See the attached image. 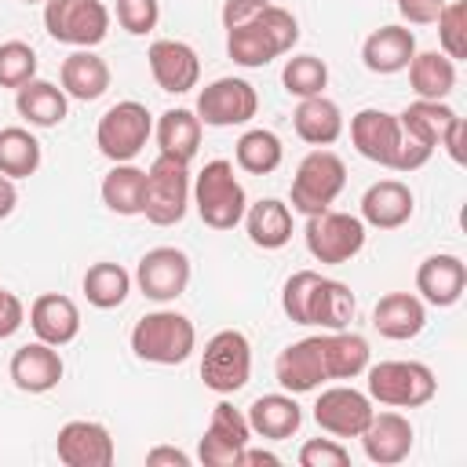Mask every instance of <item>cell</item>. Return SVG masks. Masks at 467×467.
Wrapping results in <instances>:
<instances>
[{
  "instance_id": "1",
  "label": "cell",
  "mask_w": 467,
  "mask_h": 467,
  "mask_svg": "<svg viewBox=\"0 0 467 467\" xmlns=\"http://www.w3.org/2000/svg\"><path fill=\"white\" fill-rule=\"evenodd\" d=\"M368 361H372L368 339L358 332L336 328V332H317V336L288 343L274 361V376H277L281 390L310 394L328 379L361 376L368 368Z\"/></svg>"
},
{
  "instance_id": "2",
  "label": "cell",
  "mask_w": 467,
  "mask_h": 467,
  "mask_svg": "<svg viewBox=\"0 0 467 467\" xmlns=\"http://www.w3.org/2000/svg\"><path fill=\"white\" fill-rule=\"evenodd\" d=\"M354 306V292L343 281L321 277L317 270H296L281 288V310L296 325H317L325 332H336L350 325Z\"/></svg>"
},
{
  "instance_id": "3",
  "label": "cell",
  "mask_w": 467,
  "mask_h": 467,
  "mask_svg": "<svg viewBox=\"0 0 467 467\" xmlns=\"http://www.w3.org/2000/svg\"><path fill=\"white\" fill-rule=\"evenodd\" d=\"M299 40V22L288 7L266 4L252 22L226 29V55L244 66V69H259L266 62H274L277 55L292 51Z\"/></svg>"
},
{
  "instance_id": "4",
  "label": "cell",
  "mask_w": 467,
  "mask_h": 467,
  "mask_svg": "<svg viewBox=\"0 0 467 467\" xmlns=\"http://www.w3.org/2000/svg\"><path fill=\"white\" fill-rule=\"evenodd\" d=\"M190 197H193V208L201 215L204 226L212 230H234L241 219H244V208H248V197H244V186L241 179L234 175V164L230 161H208L193 186H190Z\"/></svg>"
},
{
  "instance_id": "5",
  "label": "cell",
  "mask_w": 467,
  "mask_h": 467,
  "mask_svg": "<svg viewBox=\"0 0 467 467\" xmlns=\"http://www.w3.org/2000/svg\"><path fill=\"white\" fill-rule=\"evenodd\" d=\"M197 347V328L179 310H153L142 314L131 328V350L139 361L150 365H182Z\"/></svg>"
},
{
  "instance_id": "6",
  "label": "cell",
  "mask_w": 467,
  "mask_h": 467,
  "mask_svg": "<svg viewBox=\"0 0 467 467\" xmlns=\"http://www.w3.org/2000/svg\"><path fill=\"white\" fill-rule=\"evenodd\" d=\"M365 383L368 398L390 409H420L438 394V379L423 361H368Z\"/></svg>"
},
{
  "instance_id": "7",
  "label": "cell",
  "mask_w": 467,
  "mask_h": 467,
  "mask_svg": "<svg viewBox=\"0 0 467 467\" xmlns=\"http://www.w3.org/2000/svg\"><path fill=\"white\" fill-rule=\"evenodd\" d=\"M343 186H347L343 157L317 146L299 161V168L292 175V208L303 215H317V212L332 208V201L343 193Z\"/></svg>"
},
{
  "instance_id": "8",
  "label": "cell",
  "mask_w": 467,
  "mask_h": 467,
  "mask_svg": "<svg viewBox=\"0 0 467 467\" xmlns=\"http://www.w3.org/2000/svg\"><path fill=\"white\" fill-rule=\"evenodd\" d=\"M190 164L157 153V161L146 168V197H142V215L153 226H175L182 223L190 208Z\"/></svg>"
},
{
  "instance_id": "9",
  "label": "cell",
  "mask_w": 467,
  "mask_h": 467,
  "mask_svg": "<svg viewBox=\"0 0 467 467\" xmlns=\"http://www.w3.org/2000/svg\"><path fill=\"white\" fill-rule=\"evenodd\" d=\"M153 131V120H150V109L135 99H124L117 106H109L102 117H99V128H95V146L106 161L113 164H124V161H135L139 150L146 146Z\"/></svg>"
},
{
  "instance_id": "10",
  "label": "cell",
  "mask_w": 467,
  "mask_h": 467,
  "mask_svg": "<svg viewBox=\"0 0 467 467\" xmlns=\"http://www.w3.org/2000/svg\"><path fill=\"white\" fill-rule=\"evenodd\" d=\"M252 376V343L237 328H223L204 343L201 379L215 394H237Z\"/></svg>"
},
{
  "instance_id": "11",
  "label": "cell",
  "mask_w": 467,
  "mask_h": 467,
  "mask_svg": "<svg viewBox=\"0 0 467 467\" xmlns=\"http://www.w3.org/2000/svg\"><path fill=\"white\" fill-rule=\"evenodd\" d=\"M44 29L69 47H95L109 33V11L102 0H44Z\"/></svg>"
},
{
  "instance_id": "12",
  "label": "cell",
  "mask_w": 467,
  "mask_h": 467,
  "mask_svg": "<svg viewBox=\"0 0 467 467\" xmlns=\"http://www.w3.org/2000/svg\"><path fill=\"white\" fill-rule=\"evenodd\" d=\"M303 241L317 263L339 266V263H350L365 248V223H361V215L325 208L317 215H306Z\"/></svg>"
},
{
  "instance_id": "13",
  "label": "cell",
  "mask_w": 467,
  "mask_h": 467,
  "mask_svg": "<svg viewBox=\"0 0 467 467\" xmlns=\"http://www.w3.org/2000/svg\"><path fill=\"white\" fill-rule=\"evenodd\" d=\"M197 120L208 128H234V124H248L259 113V95L248 80L241 77H219L212 84L201 88L197 95Z\"/></svg>"
},
{
  "instance_id": "14",
  "label": "cell",
  "mask_w": 467,
  "mask_h": 467,
  "mask_svg": "<svg viewBox=\"0 0 467 467\" xmlns=\"http://www.w3.org/2000/svg\"><path fill=\"white\" fill-rule=\"evenodd\" d=\"M252 441L248 416L234 409L230 401H219L212 409V420L204 427V438L197 445V456L204 467H241V452Z\"/></svg>"
},
{
  "instance_id": "15",
  "label": "cell",
  "mask_w": 467,
  "mask_h": 467,
  "mask_svg": "<svg viewBox=\"0 0 467 467\" xmlns=\"http://www.w3.org/2000/svg\"><path fill=\"white\" fill-rule=\"evenodd\" d=\"M135 285L153 303L179 299L186 292V285H190V255L182 248H171V244L150 248L135 266Z\"/></svg>"
},
{
  "instance_id": "16",
  "label": "cell",
  "mask_w": 467,
  "mask_h": 467,
  "mask_svg": "<svg viewBox=\"0 0 467 467\" xmlns=\"http://www.w3.org/2000/svg\"><path fill=\"white\" fill-rule=\"evenodd\" d=\"M372 398L354 387H325L314 401V423L332 438H358L372 420Z\"/></svg>"
},
{
  "instance_id": "17",
  "label": "cell",
  "mask_w": 467,
  "mask_h": 467,
  "mask_svg": "<svg viewBox=\"0 0 467 467\" xmlns=\"http://www.w3.org/2000/svg\"><path fill=\"white\" fill-rule=\"evenodd\" d=\"M350 142L354 150L379 164V168H394L398 171V153H401V120L387 109H358L350 117Z\"/></svg>"
},
{
  "instance_id": "18",
  "label": "cell",
  "mask_w": 467,
  "mask_h": 467,
  "mask_svg": "<svg viewBox=\"0 0 467 467\" xmlns=\"http://www.w3.org/2000/svg\"><path fill=\"white\" fill-rule=\"evenodd\" d=\"M55 452L66 467H109L117 449H113V434L106 431V423L99 420H69L58 427L55 438Z\"/></svg>"
},
{
  "instance_id": "19",
  "label": "cell",
  "mask_w": 467,
  "mask_h": 467,
  "mask_svg": "<svg viewBox=\"0 0 467 467\" xmlns=\"http://www.w3.org/2000/svg\"><path fill=\"white\" fill-rule=\"evenodd\" d=\"M62 358H58V347L36 339V343H22L15 354H11V365H7V376L11 383L22 390V394H47L62 383Z\"/></svg>"
},
{
  "instance_id": "20",
  "label": "cell",
  "mask_w": 467,
  "mask_h": 467,
  "mask_svg": "<svg viewBox=\"0 0 467 467\" xmlns=\"http://www.w3.org/2000/svg\"><path fill=\"white\" fill-rule=\"evenodd\" d=\"M146 62L157 88L168 95H182L201 80V58L186 40H153L146 51Z\"/></svg>"
},
{
  "instance_id": "21",
  "label": "cell",
  "mask_w": 467,
  "mask_h": 467,
  "mask_svg": "<svg viewBox=\"0 0 467 467\" xmlns=\"http://www.w3.org/2000/svg\"><path fill=\"white\" fill-rule=\"evenodd\" d=\"M358 438H361V449H365V456L372 463L394 467V463H401L412 452L416 431H412V423L401 412H372L368 427Z\"/></svg>"
},
{
  "instance_id": "22",
  "label": "cell",
  "mask_w": 467,
  "mask_h": 467,
  "mask_svg": "<svg viewBox=\"0 0 467 467\" xmlns=\"http://www.w3.org/2000/svg\"><path fill=\"white\" fill-rule=\"evenodd\" d=\"M463 288H467V266L452 252L427 255L416 266V292L431 306H456L460 296H463Z\"/></svg>"
},
{
  "instance_id": "23",
  "label": "cell",
  "mask_w": 467,
  "mask_h": 467,
  "mask_svg": "<svg viewBox=\"0 0 467 467\" xmlns=\"http://www.w3.org/2000/svg\"><path fill=\"white\" fill-rule=\"evenodd\" d=\"M416 197L401 179H379L361 193V223L372 230H398L412 219Z\"/></svg>"
},
{
  "instance_id": "24",
  "label": "cell",
  "mask_w": 467,
  "mask_h": 467,
  "mask_svg": "<svg viewBox=\"0 0 467 467\" xmlns=\"http://www.w3.org/2000/svg\"><path fill=\"white\" fill-rule=\"evenodd\" d=\"M423 325H427V306L412 292H387L372 306V328L383 339H394V343L416 339L423 332Z\"/></svg>"
},
{
  "instance_id": "25",
  "label": "cell",
  "mask_w": 467,
  "mask_h": 467,
  "mask_svg": "<svg viewBox=\"0 0 467 467\" xmlns=\"http://www.w3.org/2000/svg\"><path fill=\"white\" fill-rule=\"evenodd\" d=\"M29 328L36 332V339L51 343V347H66L77 339L80 332V310L69 296L62 292H44L29 303Z\"/></svg>"
},
{
  "instance_id": "26",
  "label": "cell",
  "mask_w": 467,
  "mask_h": 467,
  "mask_svg": "<svg viewBox=\"0 0 467 467\" xmlns=\"http://www.w3.org/2000/svg\"><path fill=\"white\" fill-rule=\"evenodd\" d=\"M248 427L252 434L266 438V441H285L303 427V409L296 401V394H263L248 405Z\"/></svg>"
},
{
  "instance_id": "27",
  "label": "cell",
  "mask_w": 467,
  "mask_h": 467,
  "mask_svg": "<svg viewBox=\"0 0 467 467\" xmlns=\"http://www.w3.org/2000/svg\"><path fill=\"white\" fill-rule=\"evenodd\" d=\"M416 55V36L405 26H379L361 44V62L372 73H401Z\"/></svg>"
},
{
  "instance_id": "28",
  "label": "cell",
  "mask_w": 467,
  "mask_h": 467,
  "mask_svg": "<svg viewBox=\"0 0 467 467\" xmlns=\"http://www.w3.org/2000/svg\"><path fill=\"white\" fill-rule=\"evenodd\" d=\"M58 80H62V91L77 102H95L106 95L109 88V66L106 58H99L91 47H77L73 55L62 58V69H58Z\"/></svg>"
},
{
  "instance_id": "29",
  "label": "cell",
  "mask_w": 467,
  "mask_h": 467,
  "mask_svg": "<svg viewBox=\"0 0 467 467\" xmlns=\"http://www.w3.org/2000/svg\"><path fill=\"white\" fill-rule=\"evenodd\" d=\"M244 230L248 241L263 252H277L292 241V208L277 197H263L244 208Z\"/></svg>"
},
{
  "instance_id": "30",
  "label": "cell",
  "mask_w": 467,
  "mask_h": 467,
  "mask_svg": "<svg viewBox=\"0 0 467 467\" xmlns=\"http://www.w3.org/2000/svg\"><path fill=\"white\" fill-rule=\"evenodd\" d=\"M292 128L310 146H332L343 135V109L328 95L299 99V106L292 113Z\"/></svg>"
},
{
  "instance_id": "31",
  "label": "cell",
  "mask_w": 467,
  "mask_h": 467,
  "mask_svg": "<svg viewBox=\"0 0 467 467\" xmlns=\"http://www.w3.org/2000/svg\"><path fill=\"white\" fill-rule=\"evenodd\" d=\"M15 109L33 128H55L69 113V95L58 84H51V80H36L33 77L26 88L15 91Z\"/></svg>"
},
{
  "instance_id": "32",
  "label": "cell",
  "mask_w": 467,
  "mask_h": 467,
  "mask_svg": "<svg viewBox=\"0 0 467 467\" xmlns=\"http://www.w3.org/2000/svg\"><path fill=\"white\" fill-rule=\"evenodd\" d=\"M405 69H409V84H412L416 99L445 102L456 88V62L441 51H416Z\"/></svg>"
},
{
  "instance_id": "33",
  "label": "cell",
  "mask_w": 467,
  "mask_h": 467,
  "mask_svg": "<svg viewBox=\"0 0 467 467\" xmlns=\"http://www.w3.org/2000/svg\"><path fill=\"white\" fill-rule=\"evenodd\" d=\"M398 120H401V128L412 135V139H420L423 146H431V150H438L441 142H445V135H449V128L460 120V113L452 109V106H445V102H431V99H416V102H409L401 113H398Z\"/></svg>"
},
{
  "instance_id": "34",
  "label": "cell",
  "mask_w": 467,
  "mask_h": 467,
  "mask_svg": "<svg viewBox=\"0 0 467 467\" xmlns=\"http://www.w3.org/2000/svg\"><path fill=\"white\" fill-rule=\"evenodd\" d=\"M201 128L204 124L197 120L193 109H182V106L164 109L161 120H157V146H161V153L190 164L197 157V150H201Z\"/></svg>"
},
{
  "instance_id": "35",
  "label": "cell",
  "mask_w": 467,
  "mask_h": 467,
  "mask_svg": "<svg viewBox=\"0 0 467 467\" xmlns=\"http://www.w3.org/2000/svg\"><path fill=\"white\" fill-rule=\"evenodd\" d=\"M142 197H146V171L135 168L131 161L113 164L102 175V204L113 215H142Z\"/></svg>"
},
{
  "instance_id": "36",
  "label": "cell",
  "mask_w": 467,
  "mask_h": 467,
  "mask_svg": "<svg viewBox=\"0 0 467 467\" xmlns=\"http://www.w3.org/2000/svg\"><path fill=\"white\" fill-rule=\"evenodd\" d=\"M80 288H84V299H88L91 306L113 310V306H120V303L128 299V292H131V274H128L120 263L102 259V263H91V266L84 270Z\"/></svg>"
},
{
  "instance_id": "37",
  "label": "cell",
  "mask_w": 467,
  "mask_h": 467,
  "mask_svg": "<svg viewBox=\"0 0 467 467\" xmlns=\"http://www.w3.org/2000/svg\"><path fill=\"white\" fill-rule=\"evenodd\" d=\"M234 161H237V168L248 171V175H270V171L281 168L285 146H281V139H277L270 128H248V131L237 139V146H234Z\"/></svg>"
},
{
  "instance_id": "38",
  "label": "cell",
  "mask_w": 467,
  "mask_h": 467,
  "mask_svg": "<svg viewBox=\"0 0 467 467\" xmlns=\"http://www.w3.org/2000/svg\"><path fill=\"white\" fill-rule=\"evenodd\" d=\"M40 168V142L29 128H0V175L29 179Z\"/></svg>"
},
{
  "instance_id": "39",
  "label": "cell",
  "mask_w": 467,
  "mask_h": 467,
  "mask_svg": "<svg viewBox=\"0 0 467 467\" xmlns=\"http://www.w3.org/2000/svg\"><path fill=\"white\" fill-rule=\"evenodd\" d=\"M281 84L296 99L325 95V88H328V66L317 55H292L285 62V69H281Z\"/></svg>"
},
{
  "instance_id": "40",
  "label": "cell",
  "mask_w": 467,
  "mask_h": 467,
  "mask_svg": "<svg viewBox=\"0 0 467 467\" xmlns=\"http://www.w3.org/2000/svg\"><path fill=\"white\" fill-rule=\"evenodd\" d=\"M438 22V44L441 55H449L452 62L467 58V0H445Z\"/></svg>"
},
{
  "instance_id": "41",
  "label": "cell",
  "mask_w": 467,
  "mask_h": 467,
  "mask_svg": "<svg viewBox=\"0 0 467 467\" xmlns=\"http://www.w3.org/2000/svg\"><path fill=\"white\" fill-rule=\"evenodd\" d=\"M36 77V51L26 40H4L0 44V88H26Z\"/></svg>"
},
{
  "instance_id": "42",
  "label": "cell",
  "mask_w": 467,
  "mask_h": 467,
  "mask_svg": "<svg viewBox=\"0 0 467 467\" xmlns=\"http://www.w3.org/2000/svg\"><path fill=\"white\" fill-rule=\"evenodd\" d=\"M157 18H161V4L157 0H117V22L131 36L153 33L157 29Z\"/></svg>"
},
{
  "instance_id": "43",
  "label": "cell",
  "mask_w": 467,
  "mask_h": 467,
  "mask_svg": "<svg viewBox=\"0 0 467 467\" xmlns=\"http://www.w3.org/2000/svg\"><path fill=\"white\" fill-rule=\"evenodd\" d=\"M299 463L303 467H343L350 463L347 445H339V438H310L299 449Z\"/></svg>"
},
{
  "instance_id": "44",
  "label": "cell",
  "mask_w": 467,
  "mask_h": 467,
  "mask_svg": "<svg viewBox=\"0 0 467 467\" xmlns=\"http://www.w3.org/2000/svg\"><path fill=\"white\" fill-rule=\"evenodd\" d=\"M22 321H26V306H22V299L0 285V339L15 336V332L22 328Z\"/></svg>"
},
{
  "instance_id": "45",
  "label": "cell",
  "mask_w": 467,
  "mask_h": 467,
  "mask_svg": "<svg viewBox=\"0 0 467 467\" xmlns=\"http://www.w3.org/2000/svg\"><path fill=\"white\" fill-rule=\"evenodd\" d=\"M266 4H270V0H226V4H223V11H219L223 29H237V26L252 22Z\"/></svg>"
},
{
  "instance_id": "46",
  "label": "cell",
  "mask_w": 467,
  "mask_h": 467,
  "mask_svg": "<svg viewBox=\"0 0 467 467\" xmlns=\"http://www.w3.org/2000/svg\"><path fill=\"white\" fill-rule=\"evenodd\" d=\"M441 7H445V0H398V15L409 26H431L441 15Z\"/></svg>"
},
{
  "instance_id": "47",
  "label": "cell",
  "mask_w": 467,
  "mask_h": 467,
  "mask_svg": "<svg viewBox=\"0 0 467 467\" xmlns=\"http://www.w3.org/2000/svg\"><path fill=\"white\" fill-rule=\"evenodd\" d=\"M146 463H150V467H157V463H175V467H186V463H190V456H186L182 449L157 445V449H150V452H146Z\"/></svg>"
},
{
  "instance_id": "48",
  "label": "cell",
  "mask_w": 467,
  "mask_h": 467,
  "mask_svg": "<svg viewBox=\"0 0 467 467\" xmlns=\"http://www.w3.org/2000/svg\"><path fill=\"white\" fill-rule=\"evenodd\" d=\"M441 150L456 161V164H463V117L449 128V135H445V142H441Z\"/></svg>"
},
{
  "instance_id": "49",
  "label": "cell",
  "mask_w": 467,
  "mask_h": 467,
  "mask_svg": "<svg viewBox=\"0 0 467 467\" xmlns=\"http://www.w3.org/2000/svg\"><path fill=\"white\" fill-rule=\"evenodd\" d=\"M15 204H18V190H15V179L0 175V219H7V215L15 212Z\"/></svg>"
},
{
  "instance_id": "50",
  "label": "cell",
  "mask_w": 467,
  "mask_h": 467,
  "mask_svg": "<svg viewBox=\"0 0 467 467\" xmlns=\"http://www.w3.org/2000/svg\"><path fill=\"white\" fill-rule=\"evenodd\" d=\"M241 463H270V467H277V463H281V456H274V452H266V449H248V445H244Z\"/></svg>"
},
{
  "instance_id": "51",
  "label": "cell",
  "mask_w": 467,
  "mask_h": 467,
  "mask_svg": "<svg viewBox=\"0 0 467 467\" xmlns=\"http://www.w3.org/2000/svg\"><path fill=\"white\" fill-rule=\"evenodd\" d=\"M22 4H44V0H22Z\"/></svg>"
}]
</instances>
